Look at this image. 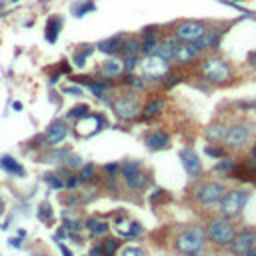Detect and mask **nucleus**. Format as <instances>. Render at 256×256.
I'll use <instances>...</instances> for the list:
<instances>
[{"label": "nucleus", "instance_id": "1", "mask_svg": "<svg viewBox=\"0 0 256 256\" xmlns=\"http://www.w3.org/2000/svg\"><path fill=\"white\" fill-rule=\"evenodd\" d=\"M208 238H206V228L198 226V224H190L184 226L180 232H176V236L172 238V250L180 256H190L196 254L206 246Z\"/></svg>", "mask_w": 256, "mask_h": 256}, {"label": "nucleus", "instance_id": "2", "mask_svg": "<svg viewBox=\"0 0 256 256\" xmlns=\"http://www.w3.org/2000/svg\"><path fill=\"white\" fill-rule=\"evenodd\" d=\"M198 72L204 80H208L212 84H224V82L232 80V68H230L228 60L218 54H210V56L200 58Z\"/></svg>", "mask_w": 256, "mask_h": 256}, {"label": "nucleus", "instance_id": "3", "mask_svg": "<svg viewBox=\"0 0 256 256\" xmlns=\"http://www.w3.org/2000/svg\"><path fill=\"white\" fill-rule=\"evenodd\" d=\"M206 238L210 244H214L218 248H226L230 246V242L234 240V234H236V228L232 224V218L226 216H212L206 220Z\"/></svg>", "mask_w": 256, "mask_h": 256}, {"label": "nucleus", "instance_id": "4", "mask_svg": "<svg viewBox=\"0 0 256 256\" xmlns=\"http://www.w3.org/2000/svg\"><path fill=\"white\" fill-rule=\"evenodd\" d=\"M226 186L220 180H202L192 188V200H194L200 208H212L218 206L220 198L224 196Z\"/></svg>", "mask_w": 256, "mask_h": 256}, {"label": "nucleus", "instance_id": "5", "mask_svg": "<svg viewBox=\"0 0 256 256\" xmlns=\"http://www.w3.org/2000/svg\"><path fill=\"white\" fill-rule=\"evenodd\" d=\"M110 106L118 118L122 120H132L142 112V98L138 90H128L122 94H116L110 100Z\"/></svg>", "mask_w": 256, "mask_h": 256}, {"label": "nucleus", "instance_id": "6", "mask_svg": "<svg viewBox=\"0 0 256 256\" xmlns=\"http://www.w3.org/2000/svg\"><path fill=\"white\" fill-rule=\"evenodd\" d=\"M250 198V192L244 188H230L224 192V196L218 202V214L226 218H236L242 214V210Z\"/></svg>", "mask_w": 256, "mask_h": 256}, {"label": "nucleus", "instance_id": "7", "mask_svg": "<svg viewBox=\"0 0 256 256\" xmlns=\"http://www.w3.org/2000/svg\"><path fill=\"white\" fill-rule=\"evenodd\" d=\"M120 178L130 190H144L150 184V174L144 170L142 162L138 160H126L120 164Z\"/></svg>", "mask_w": 256, "mask_h": 256}, {"label": "nucleus", "instance_id": "8", "mask_svg": "<svg viewBox=\"0 0 256 256\" xmlns=\"http://www.w3.org/2000/svg\"><path fill=\"white\" fill-rule=\"evenodd\" d=\"M252 140V122L248 120H234L228 124V130L224 136V148L228 150H242Z\"/></svg>", "mask_w": 256, "mask_h": 256}, {"label": "nucleus", "instance_id": "9", "mask_svg": "<svg viewBox=\"0 0 256 256\" xmlns=\"http://www.w3.org/2000/svg\"><path fill=\"white\" fill-rule=\"evenodd\" d=\"M138 68H140V74L142 78L146 80H164V76L168 74V68L170 64L168 60L160 58L158 54H144L140 60H138Z\"/></svg>", "mask_w": 256, "mask_h": 256}, {"label": "nucleus", "instance_id": "10", "mask_svg": "<svg viewBox=\"0 0 256 256\" xmlns=\"http://www.w3.org/2000/svg\"><path fill=\"white\" fill-rule=\"evenodd\" d=\"M206 32V24L200 22V20H182L180 24L174 26V32L172 36L178 40V42H190V44H194V42Z\"/></svg>", "mask_w": 256, "mask_h": 256}, {"label": "nucleus", "instance_id": "11", "mask_svg": "<svg viewBox=\"0 0 256 256\" xmlns=\"http://www.w3.org/2000/svg\"><path fill=\"white\" fill-rule=\"evenodd\" d=\"M104 124H106V120H104L102 114L90 112V114H86V116H82V118L76 120V128H74V130L82 138H90V136H94L96 132L102 130Z\"/></svg>", "mask_w": 256, "mask_h": 256}, {"label": "nucleus", "instance_id": "12", "mask_svg": "<svg viewBox=\"0 0 256 256\" xmlns=\"http://www.w3.org/2000/svg\"><path fill=\"white\" fill-rule=\"evenodd\" d=\"M254 234H256V228H252V226H242L240 230H236L234 240L230 242V252L234 256H246L252 246Z\"/></svg>", "mask_w": 256, "mask_h": 256}, {"label": "nucleus", "instance_id": "13", "mask_svg": "<svg viewBox=\"0 0 256 256\" xmlns=\"http://www.w3.org/2000/svg\"><path fill=\"white\" fill-rule=\"evenodd\" d=\"M180 160H182V166L186 170V174L190 178H200L202 174V162L198 158V154L192 150V148H182V150L178 152Z\"/></svg>", "mask_w": 256, "mask_h": 256}, {"label": "nucleus", "instance_id": "14", "mask_svg": "<svg viewBox=\"0 0 256 256\" xmlns=\"http://www.w3.org/2000/svg\"><path fill=\"white\" fill-rule=\"evenodd\" d=\"M112 226L116 228L118 236H122V238H136V236L142 234V226L136 220L128 218V216H116Z\"/></svg>", "mask_w": 256, "mask_h": 256}, {"label": "nucleus", "instance_id": "15", "mask_svg": "<svg viewBox=\"0 0 256 256\" xmlns=\"http://www.w3.org/2000/svg\"><path fill=\"white\" fill-rule=\"evenodd\" d=\"M70 134V126L64 122V120H54L48 128H46V132H44V142L48 146H56L60 144L64 138H66Z\"/></svg>", "mask_w": 256, "mask_h": 256}, {"label": "nucleus", "instance_id": "16", "mask_svg": "<svg viewBox=\"0 0 256 256\" xmlns=\"http://www.w3.org/2000/svg\"><path fill=\"white\" fill-rule=\"evenodd\" d=\"M224 36V28H208L196 42H194V46L202 52V50H208V48H218L220 46V40Z\"/></svg>", "mask_w": 256, "mask_h": 256}, {"label": "nucleus", "instance_id": "17", "mask_svg": "<svg viewBox=\"0 0 256 256\" xmlns=\"http://www.w3.org/2000/svg\"><path fill=\"white\" fill-rule=\"evenodd\" d=\"M200 56V50L190 44V42H180V44L176 46V52H174V62L180 64V66H188V64H192L196 58Z\"/></svg>", "mask_w": 256, "mask_h": 256}, {"label": "nucleus", "instance_id": "18", "mask_svg": "<svg viewBox=\"0 0 256 256\" xmlns=\"http://www.w3.org/2000/svg\"><path fill=\"white\" fill-rule=\"evenodd\" d=\"M78 84L82 82L84 86H86L96 98H104L106 96V92H108L110 88H112V84L108 82V80H96V78H88V76H78V78H74Z\"/></svg>", "mask_w": 256, "mask_h": 256}, {"label": "nucleus", "instance_id": "19", "mask_svg": "<svg viewBox=\"0 0 256 256\" xmlns=\"http://www.w3.org/2000/svg\"><path fill=\"white\" fill-rule=\"evenodd\" d=\"M160 40H162V38H160L158 26H148V28H144V30H142V38H140V52L150 54Z\"/></svg>", "mask_w": 256, "mask_h": 256}, {"label": "nucleus", "instance_id": "20", "mask_svg": "<svg viewBox=\"0 0 256 256\" xmlns=\"http://www.w3.org/2000/svg\"><path fill=\"white\" fill-rule=\"evenodd\" d=\"M144 144L150 150H166L170 146V136L164 130H150L144 136Z\"/></svg>", "mask_w": 256, "mask_h": 256}, {"label": "nucleus", "instance_id": "21", "mask_svg": "<svg viewBox=\"0 0 256 256\" xmlns=\"http://www.w3.org/2000/svg\"><path fill=\"white\" fill-rule=\"evenodd\" d=\"M180 44V42L174 38V36H170V38H162L158 44L154 46V50H152V54H158L160 58H164V60H172L174 58V52H176V46Z\"/></svg>", "mask_w": 256, "mask_h": 256}, {"label": "nucleus", "instance_id": "22", "mask_svg": "<svg viewBox=\"0 0 256 256\" xmlns=\"http://www.w3.org/2000/svg\"><path fill=\"white\" fill-rule=\"evenodd\" d=\"M122 42H124V36L122 34H116V36H110V38H104L96 44V50H100L102 54H108V56H114L118 52H122Z\"/></svg>", "mask_w": 256, "mask_h": 256}, {"label": "nucleus", "instance_id": "23", "mask_svg": "<svg viewBox=\"0 0 256 256\" xmlns=\"http://www.w3.org/2000/svg\"><path fill=\"white\" fill-rule=\"evenodd\" d=\"M62 26H64L62 16H58V14L48 16V20H46V28H44V38H46L48 44H54V42L58 40Z\"/></svg>", "mask_w": 256, "mask_h": 256}, {"label": "nucleus", "instance_id": "24", "mask_svg": "<svg viewBox=\"0 0 256 256\" xmlns=\"http://www.w3.org/2000/svg\"><path fill=\"white\" fill-rule=\"evenodd\" d=\"M124 72V64H122V60H118V58H108L106 62H102V66H100V74H102V78H106V80H110V78H118L120 74Z\"/></svg>", "mask_w": 256, "mask_h": 256}, {"label": "nucleus", "instance_id": "25", "mask_svg": "<svg viewBox=\"0 0 256 256\" xmlns=\"http://www.w3.org/2000/svg\"><path fill=\"white\" fill-rule=\"evenodd\" d=\"M226 130H228V122H212L206 130H204V136L208 138V142H224V136H226Z\"/></svg>", "mask_w": 256, "mask_h": 256}, {"label": "nucleus", "instance_id": "26", "mask_svg": "<svg viewBox=\"0 0 256 256\" xmlns=\"http://www.w3.org/2000/svg\"><path fill=\"white\" fill-rule=\"evenodd\" d=\"M164 108V98L162 96H152V98H148L142 106V118H154L156 114H160V110Z\"/></svg>", "mask_w": 256, "mask_h": 256}, {"label": "nucleus", "instance_id": "27", "mask_svg": "<svg viewBox=\"0 0 256 256\" xmlns=\"http://www.w3.org/2000/svg\"><path fill=\"white\" fill-rule=\"evenodd\" d=\"M0 166H2L4 172L12 174V176H24V166L20 164L14 156H8V154L0 156Z\"/></svg>", "mask_w": 256, "mask_h": 256}, {"label": "nucleus", "instance_id": "28", "mask_svg": "<svg viewBox=\"0 0 256 256\" xmlns=\"http://www.w3.org/2000/svg\"><path fill=\"white\" fill-rule=\"evenodd\" d=\"M94 10H96V4L92 2V0H78V2H74L70 6V12H72L74 18H84L86 14H90Z\"/></svg>", "mask_w": 256, "mask_h": 256}, {"label": "nucleus", "instance_id": "29", "mask_svg": "<svg viewBox=\"0 0 256 256\" xmlns=\"http://www.w3.org/2000/svg\"><path fill=\"white\" fill-rule=\"evenodd\" d=\"M84 226L88 228V232L92 234V236H104V234L108 232V228H110L108 222H104V220H100V218H94V216H90Z\"/></svg>", "mask_w": 256, "mask_h": 256}, {"label": "nucleus", "instance_id": "30", "mask_svg": "<svg viewBox=\"0 0 256 256\" xmlns=\"http://www.w3.org/2000/svg\"><path fill=\"white\" fill-rule=\"evenodd\" d=\"M94 48H96V46H82V48H78V50L74 52V56H72L74 66H78V68L86 66V60H88V56L94 52Z\"/></svg>", "mask_w": 256, "mask_h": 256}, {"label": "nucleus", "instance_id": "31", "mask_svg": "<svg viewBox=\"0 0 256 256\" xmlns=\"http://www.w3.org/2000/svg\"><path fill=\"white\" fill-rule=\"evenodd\" d=\"M234 166H236V160L230 158V156H222V158H218V164L214 166V172H220V174H224V176H230L232 170H234Z\"/></svg>", "mask_w": 256, "mask_h": 256}, {"label": "nucleus", "instance_id": "32", "mask_svg": "<svg viewBox=\"0 0 256 256\" xmlns=\"http://www.w3.org/2000/svg\"><path fill=\"white\" fill-rule=\"evenodd\" d=\"M138 52H140V40L134 38V36L124 38V42H122V54L124 56H134Z\"/></svg>", "mask_w": 256, "mask_h": 256}, {"label": "nucleus", "instance_id": "33", "mask_svg": "<svg viewBox=\"0 0 256 256\" xmlns=\"http://www.w3.org/2000/svg\"><path fill=\"white\" fill-rule=\"evenodd\" d=\"M100 246H102V252H104L106 256H114V254L118 252V248H120V240L108 236V238H104V240L100 242Z\"/></svg>", "mask_w": 256, "mask_h": 256}, {"label": "nucleus", "instance_id": "34", "mask_svg": "<svg viewBox=\"0 0 256 256\" xmlns=\"http://www.w3.org/2000/svg\"><path fill=\"white\" fill-rule=\"evenodd\" d=\"M96 176V166L94 164H82L78 170V180L80 182H90Z\"/></svg>", "mask_w": 256, "mask_h": 256}, {"label": "nucleus", "instance_id": "35", "mask_svg": "<svg viewBox=\"0 0 256 256\" xmlns=\"http://www.w3.org/2000/svg\"><path fill=\"white\" fill-rule=\"evenodd\" d=\"M124 86H130L134 90H144L146 88V78H138V76H132V74H126L124 80H122Z\"/></svg>", "mask_w": 256, "mask_h": 256}, {"label": "nucleus", "instance_id": "36", "mask_svg": "<svg viewBox=\"0 0 256 256\" xmlns=\"http://www.w3.org/2000/svg\"><path fill=\"white\" fill-rule=\"evenodd\" d=\"M86 114H90V108H88V106H86V104H76V106H72V108L66 112V118L78 120V118L86 116Z\"/></svg>", "mask_w": 256, "mask_h": 256}, {"label": "nucleus", "instance_id": "37", "mask_svg": "<svg viewBox=\"0 0 256 256\" xmlns=\"http://www.w3.org/2000/svg\"><path fill=\"white\" fill-rule=\"evenodd\" d=\"M204 152H206L208 156H212V158H222V156H224V152H226V148H224V144H216V142H212V144H208V146L204 148Z\"/></svg>", "mask_w": 256, "mask_h": 256}, {"label": "nucleus", "instance_id": "38", "mask_svg": "<svg viewBox=\"0 0 256 256\" xmlns=\"http://www.w3.org/2000/svg\"><path fill=\"white\" fill-rule=\"evenodd\" d=\"M44 180H46V184H48L50 188H56V190H60V188L66 186V182H64L58 174H46V176H44Z\"/></svg>", "mask_w": 256, "mask_h": 256}, {"label": "nucleus", "instance_id": "39", "mask_svg": "<svg viewBox=\"0 0 256 256\" xmlns=\"http://www.w3.org/2000/svg\"><path fill=\"white\" fill-rule=\"evenodd\" d=\"M118 256H146V252L138 246H124V248H120Z\"/></svg>", "mask_w": 256, "mask_h": 256}, {"label": "nucleus", "instance_id": "40", "mask_svg": "<svg viewBox=\"0 0 256 256\" xmlns=\"http://www.w3.org/2000/svg\"><path fill=\"white\" fill-rule=\"evenodd\" d=\"M38 218H40V220H50V218H52V208H50L48 202H42V204L38 206Z\"/></svg>", "mask_w": 256, "mask_h": 256}, {"label": "nucleus", "instance_id": "41", "mask_svg": "<svg viewBox=\"0 0 256 256\" xmlns=\"http://www.w3.org/2000/svg\"><path fill=\"white\" fill-rule=\"evenodd\" d=\"M138 54H134V56H124V60H122V64H124V70H134L136 66H138Z\"/></svg>", "mask_w": 256, "mask_h": 256}, {"label": "nucleus", "instance_id": "42", "mask_svg": "<svg viewBox=\"0 0 256 256\" xmlns=\"http://www.w3.org/2000/svg\"><path fill=\"white\" fill-rule=\"evenodd\" d=\"M180 82V74H166L164 76V88L166 90H170L174 86V84H178Z\"/></svg>", "mask_w": 256, "mask_h": 256}, {"label": "nucleus", "instance_id": "43", "mask_svg": "<svg viewBox=\"0 0 256 256\" xmlns=\"http://www.w3.org/2000/svg\"><path fill=\"white\" fill-rule=\"evenodd\" d=\"M66 166L68 168H80L82 166V158L76 156V154H68L66 156Z\"/></svg>", "mask_w": 256, "mask_h": 256}, {"label": "nucleus", "instance_id": "44", "mask_svg": "<svg viewBox=\"0 0 256 256\" xmlns=\"http://www.w3.org/2000/svg\"><path fill=\"white\" fill-rule=\"evenodd\" d=\"M62 92H64V94H72V96H82V94H84V90H82L80 86H64Z\"/></svg>", "mask_w": 256, "mask_h": 256}, {"label": "nucleus", "instance_id": "45", "mask_svg": "<svg viewBox=\"0 0 256 256\" xmlns=\"http://www.w3.org/2000/svg\"><path fill=\"white\" fill-rule=\"evenodd\" d=\"M118 168H120V164H118V162H112V164H106V166H104V170H106L108 174H114Z\"/></svg>", "mask_w": 256, "mask_h": 256}, {"label": "nucleus", "instance_id": "46", "mask_svg": "<svg viewBox=\"0 0 256 256\" xmlns=\"http://www.w3.org/2000/svg\"><path fill=\"white\" fill-rule=\"evenodd\" d=\"M246 256H256V234H254V240H252V246H250V250H248V254Z\"/></svg>", "mask_w": 256, "mask_h": 256}, {"label": "nucleus", "instance_id": "47", "mask_svg": "<svg viewBox=\"0 0 256 256\" xmlns=\"http://www.w3.org/2000/svg\"><path fill=\"white\" fill-rule=\"evenodd\" d=\"M10 246H14V248L22 246V242H20V236H18V238H10Z\"/></svg>", "mask_w": 256, "mask_h": 256}, {"label": "nucleus", "instance_id": "48", "mask_svg": "<svg viewBox=\"0 0 256 256\" xmlns=\"http://www.w3.org/2000/svg\"><path fill=\"white\" fill-rule=\"evenodd\" d=\"M60 250H62V256H72V252H70L66 246H64V244H60Z\"/></svg>", "mask_w": 256, "mask_h": 256}, {"label": "nucleus", "instance_id": "49", "mask_svg": "<svg viewBox=\"0 0 256 256\" xmlns=\"http://www.w3.org/2000/svg\"><path fill=\"white\" fill-rule=\"evenodd\" d=\"M250 158L256 160V140H254V144H252V148H250Z\"/></svg>", "mask_w": 256, "mask_h": 256}, {"label": "nucleus", "instance_id": "50", "mask_svg": "<svg viewBox=\"0 0 256 256\" xmlns=\"http://www.w3.org/2000/svg\"><path fill=\"white\" fill-rule=\"evenodd\" d=\"M248 60H250V64H254V66H256V50H254V52L248 56Z\"/></svg>", "mask_w": 256, "mask_h": 256}, {"label": "nucleus", "instance_id": "51", "mask_svg": "<svg viewBox=\"0 0 256 256\" xmlns=\"http://www.w3.org/2000/svg\"><path fill=\"white\" fill-rule=\"evenodd\" d=\"M12 108H14V110H22V104H20V102H14Z\"/></svg>", "mask_w": 256, "mask_h": 256}, {"label": "nucleus", "instance_id": "52", "mask_svg": "<svg viewBox=\"0 0 256 256\" xmlns=\"http://www.w3.org/2000/svg\"><path fill=\"white\" fill-rule=\"evenodd\" d=\"M18 236L20 238H26V230H18Z\"/></svg>", "mask_w": 256, "mask_h": 256}, {"label": "nucleus", "instance_id": "53", "mask_svg": "<svg viewBox=\"0 0 256 256\" xmlns=\"http://www.w3.org/2000/svg\"><path fill=\"white\" fill-rule=\"evenodd\" d=\"M4 212V202H2V198H0V214Z\"/></svg>", "mask_w": 256, "mask_h": 256}, {"label": "nucleus", "instance_id": "54", "mask_svg": "<svg viewBox=\"0 0 256 256\" xmlns=\"http://www.w3.org/2000/svg\"><path fill=\"white\" fill-rule=\"evenodd\" d=\"M4 2H10V4H16V2H18V0H4Z\"/></svg>", "mask_w": 256, "mask_h": 256}, {"label": "nucleus", "instance_id": "55", "mask_svg": "<svg viewBox=\"0 0 256 256\" xmlns=\"http://www.w3.org/2000/svg\"><path fill=\"white\" fill-rule=\"evenodd\" d=\"M190 256H204L202 252H196V254H190Z\"/></svg>", "mask_w": 256, "mask_h": 256}, {"label": "nucleus", "instance_id": "56", "mask_svg": "<svg viewBox=\"0 0 256 256\" xmlns=\"http://www.w3.org/2000/svg\"><path fill=\"white\" fill-rule=\"evenodd\" d=\"M234 2H240V0H234Z\"/></svg>", "mask_w": 256, "mask_h": 256}, {"label": "nucleus", "instance_id": "57", "mask_svg": "<svg viewBox=\"0 0 256 256\" xmlns=\"http://www.w3.org/2000/svg\"><path fill=\"white\" fill-rule=\"evenodd\" d=\"M100 256H106V254H100Z\"/></svg>", "mask_w": 256, "mask_h": 256}]
</instances>
